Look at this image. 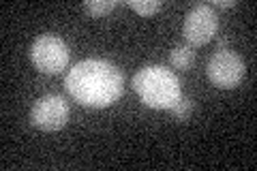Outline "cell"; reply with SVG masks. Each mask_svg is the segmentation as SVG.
<instances>
[{
    "label": "cell",
    "instance_id": "1",
    "mask_svg": "<svg viewBox=\"0 0 257 171\" xmlns=\"http://www.w3.org/2000/svg\"><path fill=\"white\" fill-rule=\"evenodd\" d=\"M64 88L84 107L103 109L116 103L124 90V77L107 60H82L64 77Z\"/></svg>",
    "mask_w": 257,
    "mask_h": 171
},
{
    "label": "cell",
    "instance_id": "2",
    "mask_svg": "<svg viewBox=\"0 0 257 171\" xmlns=\"http://www.w3.org/2000/svg\"><path fill=\"white\" fill-rule=\"evenodd\" d=\"M133 88L140 94L144 105L152 109H170L180 99L182 88L178 77L163 67H144L135 73Z\"/></svg>",
    "mask_w": 257,
    "mask_h": 171
},
{
    "label": "cell",
    "instance_id": "3",
    "mask_svg": "<svg viewBox=\"0 0 257 171\" xmlns=\"http://www.w3.org/2000/svg\"><path fill=\"white\" fill-rule=\"evenodd\" d=\"M30 60L32 64L45 73V75H56L69 64V47L60 37L43 35L39 37L30 47Z\"/></svg>",
    "mask_w": 257,
    "mask_h": 171
},
{
    "label": "cell",
    "instance_id": "4",
    "mask_svg": "<svg viewBox=\"0 0 257 171\" xmlns=\"http://www.w3.org/2000/svg\"><path fill=\"white\" fill-rule=\"evenodd\" d=\"M219 30V15L210 5H197L187 13L182 24V37L191 47L206 45L216 37Z\"/></svg>",
    "mask_w": 257,
    "mask_h": 171
},
{
    "label": "cell",
    "instance_id": "5",
    "mask_svg": "<svg viewBox=\"0 0 257 171\" xmlns=\"http://www.w3.org/2000/svg\"><path fill=\"white\" fill-rule=\"evenodd\" d=\"M208 79L221 90H231L240 86L244 77V62L242 58L231 50H219L210 60H208Z\"/></svg>",
    "mask_w": 257,
    "mask_h": 171
},
{
    "label": "cell",
    "instance_id": "6",
    "mask_svg": "<svg viewBox=\"0 0 257 171\" xmlns=\"http://www.w3.org/2000/svg\"><path fill=\"white\" fill-rule=\"evenodd\" d=\"M69 105L58 94L41 96L30 109V124L45 133H54L69 122Z\"/></svg>",
    "mask_w": 257,
    "mask_h": 171
},
{
    "label": "cell",
    "instance_id": "7",
    "mask_svg": "<svg viewBox=\"0 0 257 171\" xmlns=\"http://www.w3.org/2000/svg\"><path fill=\"white\" fill-rule=\"evenodd\" d=\"M193 62H195V52H193L191 45H178L170 54V64L174 69L189 71L193 67Z\"/></svg>",
    "mask_w": 257,
    "mask_h": 171
},
{
    "label": "cell",
    "instance_id": "8",
    "mask_svg": "<svg viewBox=\"0 0 257 171\" xmlns=\"http://www.w3.org/2000/svg\"><path fill=\"white\" fill-rule=\"evenodd\" d=\"M118 5V0H88V3H84V11L90 18H103V15L114 11Z\"/></svg>",
    "mask_w": 257,
    "mask_h": 171
},
{
    "label": "cell",
    "instance_id": "9",
    "mask_svg": "<svg viewBox=\"0 0 257 171\" xmlns=\"http://www.w3.org/2000/svg\"><path fill=\"white\" fill-rule=\"evenodd\" d=\"M191 111H193V101L189 99V96H184V94H180V99L170 107V113H172V118L176 122H187L189 116H191Z\"/></svg>",
    "mask_w": 257,
    "mask_h": 171
},
{
    "label": "cell",
    "instance_id": "10",
    "mask_svg": "<svg viewBox=\"0 0 257 171\" xmlns=\"http://www.w3.org/2000/svg\"><path fill=\"white\" fill-rule=\"evenodd\" d=\"M128 9H133L135 13L144 15V18H150V15H155L161 7H163V3H159V0H146V3H138V0H128Z\"/></svg>",
    "mask_w": 257,
    "mask_h": 171
},
{
    "label": "cell",
    "instance_id": "11",
    "mask_svg": "<svg viewBox=\"0 0 257 171\" xmlns=\"http://www.w3.org/2000/svg\"><path fill=\"white\" fill-rule=\"evenodd\" d=\"M210 7L212 9H231V7H236V0H214Z\"/></svg>",
    "mask_w": 257,
    "mask_h": 171
},
{
    "label": "cell",
    "instance_id": "12",
    "mask_svg": "<svg viewBox=\"0 0 257 171\" xmlns=\"http://www.w3.org/2000/svg\"><path fill=\"white\" fill-rule=\"evenodd\" d=\"M219 50H227V41L225 39H219Z\"/></svg>",
    "mask_w": 257,
    "mask_h": 171
}]
</instances>
